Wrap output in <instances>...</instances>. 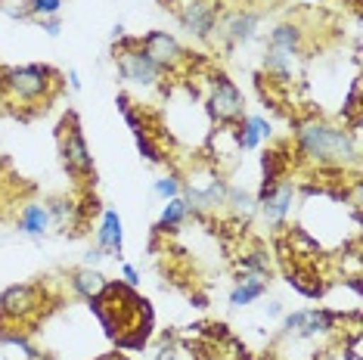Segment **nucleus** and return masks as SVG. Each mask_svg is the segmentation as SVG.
Instances as JSON below:
<instances>
[{
  "label": "nucleus",
  "mask_w": 363,
  "mask_h": 360,
  "mask_svg": "<svg viewBox=\"0 0 363 360\" xmlns=\"http://www.w3.org/2000/svg\"><path fill=\"white\" fill-rule=\"evenodd\" d=\"M16 224H19V230L26 236H31V240H40V236L50 230V224H53V220H50V208L40 206V202H28V206L19 211V220H16Z\"/></svg>",
  "instance_id": "ddd939ff"
},
{
  "label": "nucleus",
  "mask_w": 363,
  "mask_h": 360,
  "mask_svg": "<svg viewBox=\"0 0 363 360\" xmlns=\"http://www.w3.org/2000/svg\"><path fill=\"white\" fill-rule=\"evenodd\" d=\"M342 283H348V289L354 292V296H363V280H360V274H354V276H348V280H342Z\"/></svg>",
  "instance_id": "393cba45"
},
{
  "label": "nucleus",
  "mask_w": 363,
  "mask_h": 360,
  "mask_svg": "<svg viewBox=\"0 0 363 360\" xmlns=\"http://www.w3.org/2000/svg\"><path fill=\"white\" fill-rule=\"evenodd\" d=\"M47 289L40 283H19L0 296V323H28L44 310Z\"/></svg>",
  "instance_id": "39448f33"
},
{
  "label": "nucleus",
  "mask_w": 363,
  "mask_h": 360,
  "mask_svg": "<svg viewBox=\"0 0 363 360\" xmlns=\"http://www.w3.org/2000/svg\"><path fill=\"white\" fill-rule=\"evenodd\" d=\"M180 26L196 38H208L218 28V6H214V0H186L180 6Z\"/></svg>",
  "instance_id": "6e6552de"
},
{
  "label": "nucleus",
  "mask_w": 363,
  "mask_h": 360,
  "mask_svg": "<svg viewBox=\"0 0 363 360\" xmlns=\"http://www.w3.org/2000/svg\"><path fill=\"white\" fill-rule=\"evenodd\" d=\"M140 47L152 56V62L159 65L164 75H168V72H174V69H180V65H186L184 47H180L177 38H171L168 31H150L146 38H140Z\"/></svg>",
  "instance_id": "0eeeda50"
},
{
  "label": "nucleus",
  "mask_w": 363,
  "mask_h": 360,
  "mask_svg": "<svg viewBox=\"0 0 363 360\" xmlns=\"http://www.w3.org/2000/svg\"><path fill=\"white\" fill-rule=\"evenodd\" d=\"M72 286H75V292L81 298H87V301H94V298H100L103 296V289L109 286V280L100 274V270H94V267H81L72 274Z\"/></svg>",
  "instance_id": "dca6fc26"
},
{
  "label": "nucleus",
  "mask_w": 363,
  "mask_h": 360,
  "mask_svg": "<svg viewBox=\"0 0 363 360\" xmlns=\"http://www.w3.org/2000/svg\"><path fill=\"white\" fill-rule=\"evenodd\" d=\"M180 357H184V351L177 348V342H164L162 351L155 354V360H180Z\"/></svg>",
  "instance_id": "5701e85b"
},
{
  "label": "nucleus",
  "mask_w": 363,
  "mask_h": 360,
  "mask_svg": "<svg viewBox=\"0 0 363 360\" xmlns=\"http://www.w3.org/2000/svg\"><path fill=\"white\" fill-rule=\"evenodd\" d=\"M348 121V130L357 137L360 130V78H354V84L348 90V100H345V109H342V125Z\"/></svg>",
  "instance_id": "6ab92c4d"
},
{
  "label": "nucleus",
  "mask_w": 363,
  "mask_h": 360,
  "mask_svg": "<svg viewBox=\"0 0 363 360\" xmlns=\"http://www.w3.org/2000/svg\"><path fill=\"white\" fill-rule=\"evenodd\" d=\"M137 150H140V155H143L146 162H152V165H162L164 162V152L155 146L152 134H137Z\"/></svg>",
  "instance_id": "412c9836"
},
{
  "label": "nucleus",
  "mask_w": 363,
  "mask_h": 360,
  "mask_svg": "<svg viewBox=\"0 0 363 360\" xmlns=\"http://www.w3.org/2000/svg\"><path fill=\"white\" fill-rule=\"evenodd\" d=\"M267 276H261V274H242L239 276V283L233 286V292H230V305L233 308H245V305H252L255 298H261L264 292H267Z\"/></svg>",
  "instance_id": "2eb2a0df"
},
{
  "label": "nucleus",
  "mask_w": 363,
  "mask_h": 360,
  "mask_svg": "<svg viewBox=\"0 0 363 360\" xmlns=\"http://www.w3.org/2000/svg\"><path fill=\"white\" fill-rule=\"evenodd\" d=\"M189 202L184 199V196H174V199H168V206L162 208V218H159V224H155V233H168V230H174V227H180L184 220L189 218Z\"/></svg>",
  "instance_id": "a211bd4d"
},
{
  "label": "nucleus",
  "mask_w": 363,
  "mask_h": 360,
  "mask_svg": "<svg viewBox=\"0 0 363 360\" xmlns=\"http://www.w3.org/2000/svg\"><path fill=\"white\" fill-rule=\"evenodd\" d=\"M286 146V143H283ZM283 146H274V150L264 152L261 159V171H264V180H261V193H267L270 186H277L279 180H286V171H289V155L283 152ZM258 193V196H261Z\"/></svg>",
  "instance_id": "4468645a"
},
{
  "label": "nucleus",
  "mask_w": 363,
  "mask_h": 360,
  "mask_svg": "<svg viewBox=\"0 0 363 360\" xmlns=\"http://www.w3.org/2000/svg\"><path fill=\"white\" fill-rule=\"evenodd\" d=\"M38 22H40V28H44L50 38H56V35H60V31H62L60 16H47V19H38Z\"/></svg>",
  "instance_id": "b1692460"
},
{
  "label": "nucleus",
  "mask_w": 363,
  "mask_h": 360,
  "mask_svg": "<svg viewBox=\"0 0 363 360\" xmlns=\"http://www.w3.org/2000/svg\"><path fill=\"white\" fill-rule=\"evenodd\" d=\"M60 87H62V75L50 65L31 62L0 72V100L13 106V112L22 118H26V109H31L28 116L47 112V106L53 103Z\"/></svg>",
  "instance_id": "f03ea898"
},
{
  "label": "nucleus",
  "mask_w": 363,
  "mask_h": 360,
  "mask_svg": "<svg viewBox=\"0 0 363 360\" xmlns=\"http://www.w3.org/2000/svg\"><path fill=\"white\" fill-rule=\"evenodd\" d=\"M152 193L159 196V199H174V196H180V177L177 174H168V177H159L152 184Z\"/></svg>",
  "instance_id": "4be33fe9"
},
{
  "label": "nucleus",
  "mask_w": 363,
  "mask_h": 360,
  "mask_svg": "<svg viewBox=\"0 0 363 360\" xmlns=\"http://www.w3.org/2000/svg\"><path fill=\"white\" fill-rule=\"evenodd\" d=\"M292 202H295V184L292 180H279L277 186H270L267 193L258 196V206H261V215L270 220V224H283L286 215L292 211Z\"/></svg>",
  "instance_id": "1a4fd4ad"
},
{
  "label": "nucleus",
  "mask_w": 363,
  "mask_h": 360,
  "mask_svg": "<svg viewBox=\"0 0 363 360\" xmlns=\"http://www.w3.org/2000/svg\"><path fill=\"white\" fill-rule=\"evenodd\" d=\"M121 44H115V65H118V75L130 81V84H140V87H152L164 78V72L152 62V56L140 47V38H128L121 35L118 38Z\"/></svg>",
  "instance_id": "20e7f679"
},
{
  "label": "nucleus",
  "mask_w": 363,
  "mask_h": 360,
  "mask_svg": "<svg viewBox=\"0 0 363 360\" xmlns=\"http://www.w3.org/2000/svg\"><path fill=\"white\" fill-rule=\"evenodd\" d=\"M261 22V13H252V10H236L230 13L224 22H220V35L227 38V44H245V40L255 38V28Z\"/></svg>",
  "instance_id": "9d476101"
},
{
  "label": "nucleus",
  "mask_w": 363,
  "mask_h": 360,
  "mask_svg": "<svg viewBox=\"0 0 363 360\" xmlns=\"http://www.w3.org/2000/svg\"><path fill=\"white\" fill-rule=\"evenodd\" d=\"M295 152L317 168L357 165V137L348 128H335L323 118L295 121Z\"/></svg>",
  "instance_id": "f257e3e1"
},
{
  "label": "nucleus",
  "mask_w": 363,
  "mask_h": 360,
  "mask_svg": "<svg viewBox=\"0 0 363 360\" xmlns=\"http://www.w3.org/2000/svg\"><path fill=\"white\" fill-rule=\"evenodd\" d=\"M279 314H283V305H270L267 308V317H279Z\"/></svg>",
  "instance_id": "cd10ccee"
},
{
  "label": "nucleus",
  "mask_w": 363,
  "mask_h": 360,
  "mask_svg": "<svg viewBox=\"0 0 363 360\" xmlns=\"http://www.w3.org/2000/svg\"><path fill=\"white\" fill-rule=\"evenodd\" d=\"M56 140H60V155H62V168L69 171L72 180H78L81 186H94L96 184V168H94V155L87 150V140L81 134V121L78 112H65L60 128H56Z\"/></svg>",
  "instance_id": "7ed1b4c3"
},
{
  "label": "nucleus",
  "mask_w": 363,
  "mask_h": 360,
  "mask_svg": "<svg viewBox=\"0 0 363 360\" xmlns=\"http://www.w3.org/2000/svg\"><path fill=\"white\" fill-rule=\"evenodd\" d=\"M121 274H125V280H128V286H137V283H140V274H137V267H130V264H125V267H121Z\"/></svg>",
  "instance_id": "a878e982"
},
{
  "label": "nucleus",
  "mask_w": 363,
  "mask_h": 360,
  "mask_svg": "<svg viewBox=\"0 0 363 360\" xmlns=\"http://www.w3.org/2000/svg\"><path fill=\"white\" fill-rule=\"evenodd\" d=\"M208 112L218 125H239L245 116V100L239 94V87L227 75L211 78V94H208Z\"/></svg>",
  "instance_id": "423d86ee"
},
{
  "label": "nucleus",
  "mask_w": 363,
  "mask_h": 360,
  "mask_svg": "<svg viewBox=\"0 0 363 360\" xmlns=\"http://www.w3.org/2000/svg\"><path fill=\"white\" fill-rule=\"evenodd\" d=\"M62 10V0H28L26 10L16 13L22 19H47V16H60Z\"/></svg>",
  "instance_id": "aec40b11"
},
{
  "label": "nucleus",
  "mask_w": 363,
  "mask_h": 360,
  "mask_svg": "<svg viewBox=\"0 0 363 360\" xmlns=\"http://www.w3.org/2000/svg\"><path fill=\"white\" fill-rule=\"evenodd\" d=\"M69 87H72V90H81V78H78V72H75V69L69 72Z\"/></svg>",
  "instance_id": "bb28decb"
},
{
  "label": "nucleus",
  "mask_w": 363,
  "mask_h": 360,
  "mask_svg": "<svg viewBox=\"0 0 363 360\" xmlns=\"http://www.w3.org/2000/svg\"><path fill=\"white\" fill-rule=\"evenodd\" d=\"M264 137H270V125L261 116H249L239 121V134H236L239 150H258V143Z\"/></svg>",
  "instance_id": "f3484780"
},
{
  "label": "nucleus",
  "mask_w": 363,
  "mask_h": 360,
  "mask_svg": "<svg viewBox=\"0 0 363 360\" xmlns=\"http://www.w3.org/2000/svg\"><path fill=\"white\" fill-rule=\"evenodd\" d=\"M96 249L109 252V255H121V249H125V230H121V218L115 208L103 211V224L96 230Z\"/></svg>",
  "instance_id": "9b49d317"
},
{
  "label": "nucleus",
  "mask_w": 363,
  "mask_h": 360,
  "mask_svg": "<svg viewBox=\"0 0 363 360\" xmlns=\"http://www.w3.org/2000/svg\"><path fill=\"white\" fill-rule=\"evenodd\" d=\"M267 47H274V50H279L283 56H301L304 53V31L301 26H295V22H283V26H277L274 31H270V40Z\"/></svg>",
  "instance_id": "f8f14e48"
}]
</instances>
